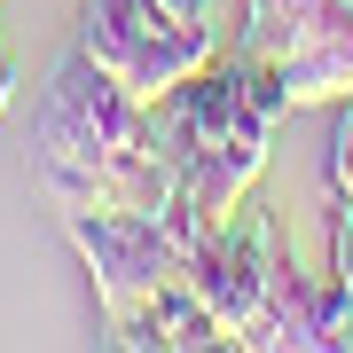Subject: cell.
Instances as JSON below:
<instances>
[{"instance_id": "6da1fadb", "label": "cell", "mask_w": 353, "mask_h": 353, "mask_svg": "<svg viewBox=\"0 0 353 353\" xmlns=\"http://www.w3.org/2000/svg\"><path fill=\"white\" fill-rule=\"evenodd\" d=\"M32 165L63 212H165L173 165L157 150V118L118 71H102L87 48L55 63L32 126Z\"/></svg>"}, {"instance_id": "7a4b0ae2", "label": "cell", "mask_w": 353, "mask_h": 353, "mask_svg": "<svg viewBox=\"0 0 353 353\" xmlns=\"http://www.w3.org/2000/svg\"><path fill=\"white\" fill-rule=\"evenodd\" d=\"M79 48H87L102 71H118L141 102H157L189 71L212 63L220 39H212V24H196V16H173L165 0H87Z\"/></svg>"}, {"instance_id": "3957f363", "label": "cell", "mask_w": 353, "mask_h": 353, "mask_svg": "<svg viewBox=\"0 0 353 353\" xmlns=\"http://www.w3.org/2000/svg\"><path fill=\"white\" fill-rule=\"evenodd\" d=\"M79 259L94 275V299H102V322L134 314L141 299H157L173 275H189V252L165 236L157 212H63Z\"/></svg>"}, {"instance_id": "277c9868", "label": "cell", "mask_w": 353, "mask_h": 353, "mask_svg": "<svg viewBox=\"0 0 353 353\" xmlns=\"http://www.w3.org/2000/svg\"><path fill=\"white\" fill-rule=\"evenodd\" d=\"M275 259H283V236H275V212H267L259 196H243L236 220H228L204 252H189L196 299L220 314V330H228L236 345H252L259 322H267V299H275Z\"/></svg>"}, {"instance_id": "5b68a950", "label": "cell", "mask_w": 353, "mask_h": 353, "mask_svg": "<svg viewBox=\"0 0 353 353\" xmlns=\"http://www.w3.org/2000/svg\"><path fill=\"white\" fill-rule=\"evenodd\" d=\"M110 345H141V353H204V345H236L220 330V314L196 299L189 275H173L157 299H141L134 314L110 322Z\"/></svg>"}, {"instance_id": "8992f818", "label": "cell", "mask_w": 353, "mask_h": 353, "mask_svg": "<svg viewBox=\"0 0 353 353\" xmlns=\"http://www.w3.org/2000/svg\"><path fill=\"white\" fill-rule=\"evenodd\" d=\"M283 87H290V102H345L353 94V0H330L322 8V24L299 39V48L283 55Z\"/></svg>"}, {"instance_id": "52a82bcc", "label": "cell", "mask_w": 353, "mask_h": 353, "mask_svg": "<svg viewBox=\"0 0 353 353\" xmlns=\"http://www.w3.org/2000/svg\"><path fill=\"white\" fill-rule=\"evenodd\" d=\"M322 8H330V0H243L236 55H252V63H283V55L322 24Z\"/></svg>"}, {"instance_id": "ba28073f", "label": "cell", "mask_w": 353, "mask_h": 353, "mask_svg": "<svg viewBox=\"0 0 353 353\" xmlns=\"http://www.w3.org/2000/svg\"><path fill=\"white\" fill-rule=\"evenodd\" d=\"M330 196H353V94L338 102V134H330Z\"/></svg>"}, {"instance_id": "9c48e42d", "label": "cell", "mask_w": 353, "mask_h": 353, "mask_svg": "<svg viewBox=\"0 0 353 353\" xmlns=\"http://www.w3.org/2000/svg\"><path fill=\"white\" fill-rule=\"evenodd\" d=\"M8 94H16V55H8V39H0V110H8Z\"/></svg>"}, {"instance_id": "30bf717a", "label": "cell", "mask_w": 353, "mask_h": 353, "mask_svg": "<svg viewBox=\"0 0 353 353\" xmlns=\"http://www.w3.org/2000/svg\"><path fill=\"white\" fill-rule=\"evenodd\" d=\"M173 16H196V24H212V0H165Z\"/></svg>"}]
</instances>
